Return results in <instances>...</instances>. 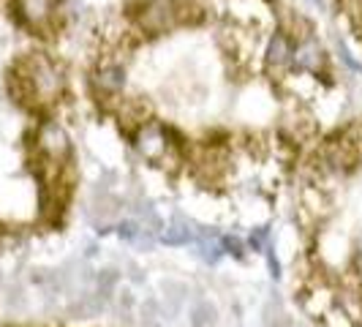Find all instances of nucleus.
Here are the masks:
<instances>
[{
  "mask_svg": "<svg viewBox=\"0 0 362 327\" xmlns=\"http://www.w3.org/2000/svg\"><path fill=\"white\" fill-rule=\"evenodd\" d=\"M284 205L297 309L313 327H362V120L310 147Z\"/></svg>",
  "mask_w": 362,
  "mask_h": 327,
  "instance_id": "nucleus-1",
  "label": "nucleus"
}]
</instances>
